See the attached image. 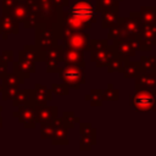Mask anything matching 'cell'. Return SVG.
Listing matches in <instances>:
<instances>
[{
    "label": "cell",
    "mask_w": 156,
    "mask_h": 156,
    "mask_svg": "<svg viewBox=\"0 0 156 156\" xmlns=\"http://www.w3.org/2000/svg\"><path fill=\"white\" fill-rule=\"evenodd\" d=\"M30 10H29V6L28 4L26 2V0H20L9 12V15H11L18 23H23L26 21V18L28 17Z\"/></svg>",
    "instance_id": "cell-16"
},
{
    "label": "cell",
    "mask_w": 156,
    "mask_h": 156,
    "mask_svg": "<svg viewBox=\"0 0 156 156\" xmlns=\"http://www.w3.org/2000/svg\"><path fill=\"white\" fill-rule=\"evenodd\" d=\"M79 132H80V135L96 133V130H95L89 123H79Z\"/></svg>",
    "instance_id": "cell-37"
},
{
    "label": "cell",
    "mask_w": 156,
    "mask_h": 156,
    "mask_svg": "<svg viewBox=\"0 0 156 156\" xmlns=\"http://www.w3.org/2000/svg\"><path fill=\"white\" fill-rule=\"evenodd\" d=\"M18 33V22L9 13H2L0 17V35L6 39L9 34Z\"/></svg>",
    "instance_id": "cell-12"
},
{
    "label": "cell",
    "mask_w": 156,
    "mask_h": 156,
    "mask_svg": "<svg viewBox=\"0 0 156 156\" xmlns=\"http://www.w3.org/2000/svg\"><path fill=\"white\" fill-rule=\"evenodd\" d=\"M96 11H104L108 9H118V1L117 0H96L95 5Z\"/></svg>",
    "instance_id": "cell-30"
},
{
    "label": "cell",
    "mask_w": 156,
    "mask_h": 156,
    "mask_svg": "<svg viewBox=\"0 0 156 156\" xmlns=\"http://www.w3.org/2000/svg\"><path fill=\"white\" fill-rule=\"evenodd\" d=\"M67 12L84 22H88L91 24L96 22V9L95 6H93L90 2L85 0L77 1L73 6L68 9Z\"/></svg>",
    "instance_id": "cell-3"
},
{
    "label": "cell",
    "mask_w": 156,
    "mask_h": 156,
    "mask_svg": "<svg viewBox=\"0 0 156 156\" xmlns=\"http://www.w3.org/2000/svg\"><path fill=\"white\" fill-rule=\"evenodd\" d=\"M127 37H128V35H127ZM127 37L123 38V39H119V40H113V41H112V48H113V51H115L117 55L122 56V57L126 58V60H130V58L135 55V50H134V49L132 48V45L129 44Z\"/></svg>",
    "instance_id": "cell-14"
},
{
    "label": "cell",
    "mask_w": 156,
    "mask_h": 156,
    "mask_svg": "<svg viewBox=\"0 0 156 156\" xmlns=\"http://www.w3.org/2000/svg\"><path fill=\"white\" fill-rule=\"evenodd\" d=\"M108 46L107 40H101V39H91L90 40V50H99V49H105Z\"/></svg>",
    "instance_id": "cell-36"
},
{
    "label": "cell",
    "mask_w": 156,
    "mask_h": 156,
    "mask_svg": "<svg viewBox=\"0 0 156 156\" xmlns=\"http://www.w3.org/2000/svg\"><path fill=\"white\" fill-rule=\"evenodd\" d=\"M52 99V91L49 90L45 85H41L37 83L33 89V102L34 105H44L51 101Z\"/></svg>",
    "instance_id": "cell-15"
},
{
    "label": "cell",
    "mask_w": 156,
    "mask_h": 156,
    "mask_svg": "<svg viewBox=\"0 0 156 156\" xmlns=\"http://www.w3.org/2000/svg\"><path fill=\"white\" fill-rule=\"evenodd\" d=\"M67 133H68V128L66 126L55 127V132H54V135L51 138L52 144H56V145H67L68 144Z\"/></svg>",
    "instance_id": "cell-23"
},
{
    "label": "cell",
    "mask_w": 156,
    "mask_h": 156,
    "mask_svg": "<svg viewBox=\"0 0 156 156\" xmlns=\"http://www.w3.org/2000/svg\"><path fill=\"white\" fill-rule=\"evenodd\" d=\"M20 57H26L32 61H44V54L35 46V45H26L18 52Z\"/></svg>",
    "instance_id": "cell-17"
},
{
    "label": "cell",
    "mask_w": 156,
    "mask_h": 156,
    "mask_svg": "<svg viewBox=\"0 0 156 156\" xmlns=\"http://www.w3.org/2000/svg\"><path fill=\"white\" fill-rule=\"evenodd\" d=\"M18 85H4L2 91H1V96L2 100H9V99H13L15 95L18 93Z\"/></svg>",
    "instance_id": "cell-31"
},
{
    "label": "cell",
    "mask_w": 156,
    "mask_h": 156,
    "mask_svg": "<svg viewBox=\"0 0 156 156\" xmlns=\"http://www.w3.org/2000/svg\"><path fill=\"white\" fill-rule=\"evenodd\" d=\"M1 79H2V85H20V84H22L24 82L15 72L13 73H10V74H5Z\"/></svg>",
    "instance_id": "cell-29"
},
{
    "label": "cell",
    "mask_w": 156,
    "mask_h": 156,
    "mask_svg": "<svg viewBox=\"0 0 156 156\" xmlns=\"http://www.w3.org/2000/svg\"><path fill=\"white\" fill-rule=\"evenodd\" d=\"M55 132V127L50 123H41V128H40V136L41 139H51Z\"/></svg>",
    "instance_id": "cell-32"
},
{
    "label": "cell",
    "mask_w": 156,
    "mask_h": 156,
    "mask_svg": "<svg viewBox=\"0 0 156 156\" xmlns=\"http://www.w3.org/2000/svg\"><path fill=\"white\" fill-rule=\"evenodd\" d=\"M44 61L46 63L48 73L58 72L60 63H62V61H63V46H60L56 44L52 48H50L44 54Z\"/></svg>",
    "instance_id": "cell-5"
},
{
    "label": "cell",
    "mask_w": 156,
    "mask_h": 156,
    "mask_svg": "<svg viewBox=\"0 0 156 156\" xmlns=\"http://www.w3.org/2000/svg\"><path fill=\"white\" fill-rule=\"evenodd\" d=\"M126 61H127L126 58H123L122 56H119V55H117L115 52V55L112 56V58L110 60V62L106 66L107 67V72L108 73H111V72H121Z\"/></svg>",
    "instance_id": "cell-25"
},
{
    "label": "cell",
    "mask_w": 156,
    "mask_h": 156,
    "mask_svg": "<svg viewBox=\"0 0 156 156\" xmlns=\"http://www.w3.org/2000/svg\"><path fill=\"white\" fill-rule=\"evenodd\" d=\"M130 105L138 112L156 111V95L149 90H136L130 96Z\"/></svg>",
    "instance_id": "cell-2"
},
{
    "label": "cell",
    "mask_w": 156,
    "mask_h": 156,
    "mask_svg": "<svg viewBox=\"0 0 156 156\" xmlns=\"http://www.w3.org/2000/svg\"><path fill=\"white\" fill-rule=\"evenodd\" d=\"M2 88H4V85H2V84H0V94H1V91H2Z\"/></svg>",
    "instance_id": "cell-43"
},
{
    "label": "cell",
    "mask_w": 156,
    "mask_h": 156,
    "mask_svg": "<svg viewBox=\"0 0 156 156\" xmlns=\"http://www.w3.org/2000/svg\"><path fill=\"white\" fill-rule=\"evenodd\" d=\"M140 65L143 71H152L156 72V57L155 56H141Z\"/></svg>",
    "instance_id": "cell-27"
},
{
    "label": "cell",
    "mask_w": 156,
    "mask_h": 156,
    "mask_svg": "<svg viewBox=\"0 0 156 156\" xmlns=\"http://www.w3.org/2000/svg\"><path fill=\"white\" fill-rule=\"evenodd\" d=\"M102 100L105 101H117L118 100V90L112 85L108 84L105 90H102Z\"/></svg>",
    "instance_id": "cell-28"
},
{
    "label": "cell",
    "mask_w": 156,
    "mask_h": 156,
    "mask_svg": "<svg viewBox=\"0 0 156 156\" xmlns=\"http://www.w3.org/2000/svg\"><path fill=\"white\" fill-rule=\"evenodd\" d=\"M5 74H7V62L0 56V79Z\"/></svg>",
    "instance_id": "cell-39"
},
{
    "label": "cell",
    "mask_w": 156,
    "mask_h": 156,
    "mask_svg": "<svg viewBox=\"0 0 156 156\" xmlns=\"http://www.w3.org/2000/svg\"><path fill=\"white\" fill-rule=\"evenodd\" d=\"M60 78L63 80L65 84L68 85V88L79 89L82 84L85 83V73L84 67L80 66H73V65H63L58 68Z\"/></svg>",
    "instance_id": "cell-1"
},
{
    "label": "cell",
    "mask_w": 156,
    "mask_h": 156,
    "mask_svg": "<svg viewBox=\"0 0 156 156\" xmlns=\"http://www.w3.org/2000/svg\"><path fill=\"white\" fill-rule=\"evenodd\" d=\"M63 65H73V66H80V67H85V62H84V54L82 50H77V49H63Z\"/></svg>",
    "instance_id": "cell-13"
},
{
    "label": "cell",
    "mask_w": 156,
    "mask_h": 156,
    "mask_svg": "<svg viewBox=\"0 0 156 156\" xmlns=\"http://www.w3.org/2000/svg\"><path fill=\"white\" fill-rule=\"evenodd\" d=\"M35 115H37V122L38 123H50L54 121V118L57 117V107L56 106H48L44 105H34Z\"/></svg>",
    "instance_id": "cell-9"
},
{
    "label": "cell",
    "mask_w": 156,
    "mask_h": 156,
    "mask_svg": "<svg viewBox=\"0 0 156 156\" xmlns=\"http://www.w3.org/2000/svg\"><path fill=\"white\" fill-rule=\"evenodd\" d=\"M51 91H52L54 94H56V95L63 96V95H68L69 88H68V85L65 84V83H61V84L55 83V84H52V87H51Z\"/></svg>",
    "instance_id": "cell-35"
},
{
    "label": "cell",
    "mask_w": 156,
    "mask_h": 156,
    "mask_svg": "<svg viewBox=\"0 0 156 156\" xmlns=\"http://www.w3.org/2000/svg\"><path fill=\"white\" fill-rule=\"evenodd\" d=\"M13 117H17L18 122L24 126V128H34L37 124V115L34 104H27L18 106V110L13 112Z\"/></svg>",
    "instance_id": "cell-6"
},
{
    "label": "cell",
    "mask_w": 156,
    "mask_h": 156,
    "mask_svg": "<svg viewBox=\"0 0 156 156\" xmlns=\"http://www.w3.org/2000/svg\"><path fill=\"white\" fill-rule=\"evenodd\" d=\"M113 55H115L113 48L112 46H107L105 49L91 50V52H90V60L98 67H106Z\"/></svg>",
    "instance_id": "cell-10"
},
{
    "label": "cell",
    "mask_w": 156,
    "mask_h": 156,
    "mask_svg": "<svg viewBox=\"0 0 156 156\" xmlns=\"http://www.w3.org/2000/svg\"><path fill=\"white\" fill-rule=\"evenodd\" d=\"M13 72L18 74L23 80L29 77L30 73L35 72V63L32 60H28L26 57H20L16 62H13Z\"/></svg>",
    "instance_id": "cell-11"
},
{
    "label": "cell",
    "mask_w": 156,
    "mask_h": 156,
    "mask_svg": "<svg viewBox=\"0 0 156 156\" xmlns=\"http://www.w3.org/2000/svg\"><path fill=\"white\" fill-rule=\"evenodd\" d=\"M1 57L6 61V62H11L12 58H13V52L11 50H4L1 52Z\"/></svg>",
    "instance_id": "cell-40"
},
{
    "label": "cell",
    "mask_w": 156,
    "mask_h": 156,
    "mask_svg": "<svg viewBox=\"0 0 156 156\" xmlns=\"http://www.w3.org/2000/svg\"><path fill=\"white\" fill-rule=\"evenodd\" d=\"M117 1H121V0H117ZM122 1H123V0H122Z\"/></svg>",
    "instance_id": "cell-45"
},
{
    "label": "cell",
    "mask_w": 156,
    "mask_h": 156,
    "mask_svg": "<svg viewBox=\"0 0 156 156\" xmlns=\"http://www.w3.org/2000/svg\"><path fill=\"white\" fill-rule=\"evenodd\" d=\"M90 35L84 30H74L63 40V49L71 48L77 50H90Z\"/></svg>",
    "instance_id": "cell-4"
},
{
    "label": "cell",
    "mask_w": 156,
    "mask_h": 156,
    "mask_svg": "<svg viewBox=\"0 0 156 156\" xmlns=\"http://www.w3.org/2000/svg\"><path fill=\"white\" fill-rule=\"evenodd\" d=\"M136 35L141 40V50H151L156 40V24L141 23Z\"/></svg>",
    "instance_id": "cell-8"
},
{
    "label": "cell",
    "mask_w": 156,
    "mask_h": 156,
    "mask_svg": "<svg viewBox=\"0 0 156 156\" xmlns=\"http://www.w3.org/2000/svg\"><path fill=\"white\" fill-rule=\"evenodd\" d=\"M135 90H149L156 95V72L152 71H141L135 77L134 83Z\"/></svg>",
    "instance_id": "cell-7"
},
{
    "label": "cell",
    "mask_w": 156,
    "mask_h": 156,
    "mask_svg": "<svg viewBox=\"0 0 156 156\" xmlns=\"http://www.w3.org/2000/svg\"><path fill=\"white\" fill-rule=\"evenodd\" d=\"M139 13L141 23L156 24V6H143Z\"/></svg>",
    "instance_id": "cell-22"
},
{
    "label": "cell",
    "mask_w": 156,
    "mask_h": 156,
    "mask_svg": "<svg viewBox=\"0 0 156 156\" xmlns=\"http://www.w3.org/2000/svg\"><path fill=\"white\" fill-rule=\"evenodd\" d=\"M62 119H63V124H65L68 129H69V128H73L76 123H79V119L74 116L73 112H65Z\"/></svg>",
    "instance_id": "cell-34"
},
{
    "label": "cell",
    "mask_w": 156,
    "mask_h": 156,
    "mask_svg": "<svg viewBox=\"0 0 156 156\" xmlns=\"http://www.w3.org/2000/svg\"><path fill=\"white\" fill-rule=\"evenodd\" d=\"M20 0H2V13H9L10 10Z\"/></svg>",
    "instance_id": "cell-38"
},
{
    "label": "cell",
    "mask_w": 156,
    "mask_h": 156,
    "mask_svg": "<svg viewBox=\"0 0 156 156\" xmlns=\"http://www.w3.org/2000/svg\"><path fill=\"white\" fill-rule=\"evenodd\" d=\"M141 71H143V68H141L140 62H134V61L127 60L124 62V66H123L121 73L123 74L124 78L129 79V78H135Z\"/></svg>",
    "instance_id": "cell-18"
},
{
    "label": "cell",
    "mask_w": 156,
    "mask_h": 156,
    "mask_svg": "<svg viewBox=\"0 0 156 156\" xmlns=\"http://www.w3.org/2000/svg\"><path fill=\"white\" fill-rule=\"evenodd\" d=\"M118 21V9H108L101 11V26L110 28Z\"/></svg>",
    "instance_id": "cell-20"
},
{
    "label": "cell",
    "mask_w": 156,
    "mask_h": 156,
    "mask_svg": "<svg viewBox=\"0 0 156 156\" xmlns=\"http://www.w3.org/2000/svg\"><path fill=\"white\" fill-rule=\"evenodd\" d=\"M128 34L126 33L123 26L117 21V23H115L113 26L110 27V32H108V39H112L113 40H119V39H123L126 38Z\"/></svg>",
    "instance_id": "cell-26"
},
{
    "label": "cell",
    "mask_w": 156,
    "mask_h": 156,
    "mask_svg": "<svg viewBox=\"0 0 156 156\" xmlns=\"http://www.w3.org/2000/svg\"><path fill=\"white\" fill-rule=\"evenodd\" d=\"M57 39L55 38H48V37H37V40H35V46L43 52L45 54L50 48H52L54 45L57 44Z\"/></svg>",
    "instance_id": "cell-24"
},
{
    "label": "cell",
    "mask_w": 156,
    "mask_h": 156,
    "mask_svg": "<svg viewBox=\"0 0 156 156\" xmlns=\"http://www.w3.org/2000/svg\"><path fill=\"white\" fill-rule=\"evenodd\" d=\"M118 22L123 26V28L128 35H136L139 33V29L141 26V23L139 21H136L132 17H124V18L118 17Z\"/></svg>",
    "instance_id": "cell-19"
},
{
    "label": "cell",
    "mask_w": 156,
    "mask_h": 156,
    "mask_svg": "<svg viewBox=\"0 0 156 156\" xmlns=\"http://www.w3.org/2000/svg\"><path fill=\"white\" fill-rule=\"evenodd\" d=\"M0 112H1V108H0ZM2 127V122H1V116H0V128Z\"/></svg>",
    "instance_id": "cell-42"
},
{
    "label": "cell",
    "mask_w": 156,
    "mask_h": 156,
    "mask_svg": "<svg viewBox=\"0 0 156 156\" xmlns=\"http://www.w3.org/2000/svg\"><path fill=\"white\" fill-rule=\"evenodd\" d=\"M90 105L91 106H100L102 104V90L100 89H93L90 91Z\"/></svg>",
    "instance_id": "cell-33"
},
{
    "label": "cell",
    "mask_w": 156,
    "mask_h": 156,
    "mask_svg": "<svg viewBox=\"0 0 156 156\" xmlns=\"http://www.w3.org/2000/svg\"><path fill=\"white\" fill-rule=\"evenodd\" d=\"M12 104L15 107H18L21 105L27 104H34L33 102V89H26V90H18V93L15 95Z\"/></svg>",
    "instance_id": "cell-21"
},
{
    "label": "cell",
    "mask_w": 156,
    "mask_h": 156,
    "mask_svg": "<svg viewBox=\"0 0 156 156\" xmlns=\"http://www.w3.org/2000/svg\"><path fill=\"white\" fill-rule=\"evenodd\" d=\"M56 9H63V6H68V0H51Z\"/></svg>",
    "instance_id": "cell-41"
},
{
    "label": "cell",
    "mask_w": 156,
    "mask_h": 156,
    "mask_svg": "<svg viewBox=\"0 0 156 156\" xmlns=\"http://www.w3.org/2000/svg\"><path fill=\"white\" fill-rule=\"evenodd\" d=\"M155 45H156V40H155Z\"/></svg>",
    "instance_id": "cell-44"
}]
</instances>
